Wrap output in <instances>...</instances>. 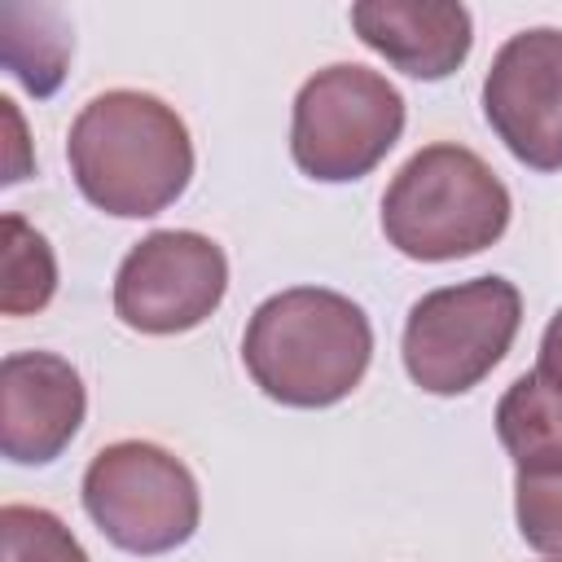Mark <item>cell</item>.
<instances>
[{
	"instance_id": "10",
	"label": "cell",
	"mask_w": 562,
	"mask_h": 562,
	"mask_svg": "<svg viewBox=\"0 0 562 562\" xmlns=\"http://www.w3.org/2000/svg\"><path fill=\"white\" fill-rule=\"evenodd\" d=\"M351 26L360 44L413 79H448L474 44L470 9L452 0H360Z\"/></svg>"
},
{
	"instance_id": "16",
	"label": "cell",
	"mask_w": 562,
	"mask_h": 562,
	"mask_svg": "<svg viewBox=\"0 0 562 562\" xmlns=\"http://www.w3.org/2000/svg\"><path fill=\"white\" fill-rule=\"evenodd\" d=\"M536 373L562 391V307L553 312V321L544 325V338H540V356H536Z\"/></svg>"
},
{
	"instance_id": "14",
	"label": "cell",
	"mask_w": 562,
	"mask_h": 562,
	"mask_svg": "<svg viewBox=\"0 0 562 562\" xmlns=\"http://www.w3.org/2000/svg\"><path fill=\"white\" fill-rule=\"evenodd\" d=\"M0 544H4V562H88L70 527L40 505H4Z\"/></svg>"
},
{
	"instance_id": "15",
	"label": "cell",
	"mask_w": 562,
	"mask_h": 562,
	"mask_svg": "<svg viewBox=\"0 0 562 562\" xmlns=\"http://www.w3.org/2000/svg\"><path fill=\"white\" fill-rule=\"evenodd\" d=\"M514 514L522 540L562 562V470L558 474H518L514 483Z\"/></svg>"
},
{
	"instance_id": "4",
	"label": "cell",
	"mask_w": 562,
	"mask_h": 562,
	"mask_svg": "<svg viewBox=\"0 0 562 562\" xmlns=\"http://www.w3.org/2000/svg\"><path fill=\"white\" fill-rule=\"evenodd\" d=\"M404 132V97L386 75L338 61L316 70L299 97L290 119V154L294 167L312 180L342 184L369 176Z\"/></svg>"
},
{
	"instance_id": "2",
	"label": "cell",
	"mask_w": 562,
	"mask_h": 562,
	"mask_svg": "<svg viewBox=\"0 0 562 562\" xmlns=\"http://www.w3.org/2000/svg\"><path fill=\"white\" fill-rule=\"evenodd\" d=\"M373 356V325L338 290L294 285L263 299L246 325L241 360L255 386L290 408H329L347 400Z\"/></svg>"
},
{
	"instance_id": "6",
	"label": "cell",
	"mask_w": 562,
	"mask_h": 562,
	"mask_svg": "<svg viewBox=\"0 0 562 562\" xmlns=\"http://www.w3.org/2000/svg\"><path fill=\"white\" fill-rule=\"evenodd\" d=\"M83 509L123 553H171L202 518V496L180 457L149 439H119L83 470Z\"/></svg>"
},
{
	"instance_id": "1",
	"label": "cell",
	"mask_w": 562,
	"mask_h": 562,
	"mask_svg": "<svg viewBox=\"0 0 562 562\" xmlns=\"http://www.w3.org/2000/svg\"><path fill=\"white\" fill-rule=\"evenodd\" d=\"M79 193L119 220L167 211L193 176V140L184 119L154 92L114 88L92 97L66 136Z\"/></svg>"
},
{
	"instance_id": "8",
	"label": "cell",
	"mask_w": 562,
	"mask_h": 562,
	"mask_svg": "<svg viewBox=\"0 0 562 562\" xmlns=\"http://www.w3.org/2000/svg\"><path fill=\"white\" fill-rule=\"evenodd\" d=\"M483 114L531 171H562V31L531 26L501 44L483 79Z\"/></svg>"
},
{
	"instance_id": "12",
	"label": "cell",
	"mask_w": 562,
	"mask_h": 562,
	"mask_svg": "<svg viewBox=\"0 0 562 562\" xmlns=\"http://www.w3.org/2000/svg\"><path fill=\"white\" fill-rule=\"evenodd\" d=\"M0 53L26 92L53 97L70 61V26L44 4H0Z\"/></svg>"
},
{
	"instance_id": "13",
	"label": "cell",
	"mask_w": 562,
	"mask_h": 562,
	"mask_svg": "<svg viewBox=\"0 0 562 562\" xmlns=\"http://www.w3.org/2000/svg\"><path fill=\"white\" fill-rule=\"evenodd\" d=\"M57 290V259L44 233H35L22 215H4V246H0V312L26 316L40 312Z\"/></svg>"
},
{
	"instance_id": "11",
	"label": "cell",
	"mask_w": 562,
	"mask_h": 562,
	"mask_svg": "<svg viewBox=\"0 0 562 562\" xmlns=\"http://www.w3.org/2000/svg\"><path fill=\"white\" fill-rule=\"evenodd\" d=\"M496 435L518 474H558L562 470V391L540 373L514 378L496 404Z\"/></svg>"
},
{
	"instance_id": "5",
	"label": "cell",
	"mask_w": 562,
	"mask_h": 562,
	"mask_svg": "<svg viewBox=\"0 0 562 562\" xmlns=\"http://www.w3.org/2000/svg\"><path fill=\"white\" fill-rule=\"evenodd\" d=\"M522 321L518 285L474 277L422 294L404 321V369L430 395H465L509 351Z\"/></svg>"
},
{
	"instance_id": "7",
	"label": "cell",
	"mask_w": 562,
	"mask_h": 562,
	"mask_svg": "<svg viewBox=\"0 0 562 562\" xmlns=\"http://www.w3.org/2000/svg\"><path fill=\"white\" fill-rule=\"evenodd\" d=\"M228 290L224 250L189 228L140 237L114 272V316L140 334H184L202 325Z\"/></svg>"
},
{
	"instance_id": "3",
	"label": "cell",
	"mask_w": 562,
	"mask_h": 562,
	"mask_svg": "<svg viewBox=\"0 0 562 562\" xmlns=\"http://www.w3.org/2000/svg\"><path fill=\"white\" fill-rule=\"evenodd\" d=\"M509 228V189L465 145L417 149L382 193L386 241L422 263H448L487 250Z\"/></svg>"
},
{
	"instance_id": "9",
	"label": "cell",
	"mask_w": 562,
	"mask_h": 562,
	"mask_svg": "<svg viewBox=\"0 0 562 562\" xmlns=\"http://www.w3.org/2000/svg\"><path fill=\"white\" fill-rule=\"evenodd\" d=\"M88 395L79 369L53 351H13L0 364V452L13 465H48L79 435Z\"/></svg>"
}]
</instances>
